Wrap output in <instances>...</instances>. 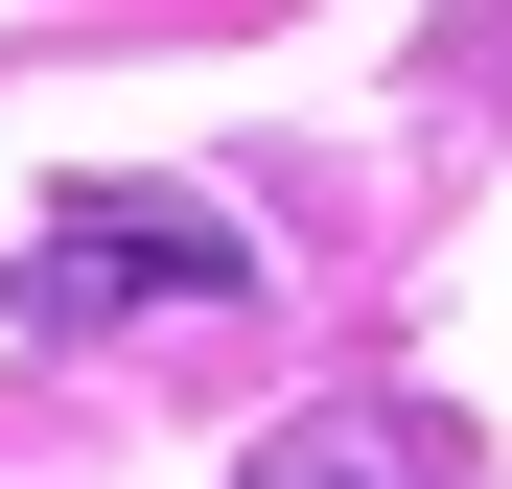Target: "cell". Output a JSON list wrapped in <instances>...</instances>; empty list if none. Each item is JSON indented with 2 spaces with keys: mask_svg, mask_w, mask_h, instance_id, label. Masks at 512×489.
Segmentation results:
<instances>
[{
  "mask_svg": "<svg viewBox=\"0 0 512 489\" xmlns=\"http://www.w3.org/2000/svg\"><path fill=\"white\" fill-rule=\"evenodd\" d=\"M233 280H256V233L210 187H47V257H24L47 326H140V303H233Z\"/></svg>",
  "mask_w": 512,
  "mask_h": 489,
  "instance_id": "1",
  "label": "cell"
},
{
  "mask_svg": "<svg viewBox=\"0 0 512 489\" xmlns=\"http://www.w3.org/2000/svg\"><path fill=\"white\" fill-rule=\"evenodd\" d=\"M233 489H443V420H396V396H326V420H280Z\"/></svg>",
  "mask_w": 512,
  "mask_h": 489,
  "instance_id": "2",
  "label": "cell"
}]
</instances>
